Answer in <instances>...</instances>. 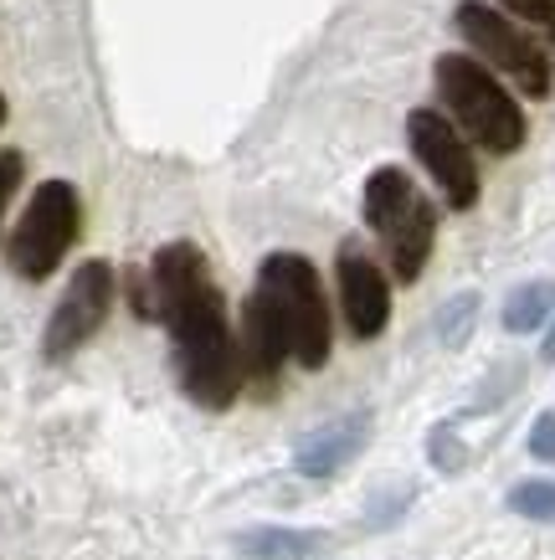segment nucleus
Wrapping results in <instances>:
<instances>
[{
  "mask_svg": "<svg viewBox=\"0 0 555 560\" xmlns=\"http://www.w3.org/2000/svg\"><path fill=\"white\" fill-rule=\"evenodd\" d=\"M432 83L463 139L488 154H514L524 144V108L473 51H442L432 62Z\"/></svg>",
  "mask_w": 555,
  "mask_h": 560,
  "instance_id": "nucleus-2",
  "label": "nucleus"
},
{
  "mask_svg": "<svg viewBox=\"0 0 555 560\" xmlns=\"http://www.w3.org/2000/svg\"><path fill=\"white\" fill-rule=\"evenodd\" d=\"M339 308H345V324H350L355 340H375L391 319L386 272L375 268L355 242L339 253Z\"/></svg>",
  "mask_w": 555,
  "mask_h": 560,
  "instance_id": "nucleus-9",
  "label": "nucleus"
},
{
  "mask_svg": "<svg viewBox=\"0 0 555 560\" xmlns=\"http://www.w3.org/2000/svg\"><path fill=\"white\" fill-rule=\"evenodd\" d=\"M509 21H524V26H535L540 42L555 51V0H494Z\"/></svg>",
  "mask_w": 555,
  "mask_h": 560,
  "instance_id": "nucleus-15",
  "label": "nucleus"
},
{
  "mask_svg": "<svg viewBox=\"0 0 555 560\" xmlns=\"http://www.w3.org/2000/svg\"><path fill=\"white\" fill-rule=\"evenodd\" d=\"M288 355H293V350H288L284 319L273 314V304L263 293H253V299L242 304V335H236V365H242V375H247L257 390H273Z\"/></svg>",
  "mask_w": 555,
  "mask_h": 560,
  "instance_id": "nucleus-10",
  "label": "nucleus"
},
{
  "mask_svg": "<svg viewBox=\"0 0 555 560\" xmlns=\"http://www.w3.org/2000/svg\"><path fill=\"white\" fill-rule=\"evenodd\" d=\"M509 510L524 514V520H545V525H555V483H545V478H524V483H514V489H509Z\"/></svg>",
  "mask_w": 555,
  "mask_h": 560,
  "instance_id": "nucleus-14",
  "label": "nucleus"
},
{
  "mask_svg": "<svg viewBox=\"0 0 555 560\" xmlns=\"http://www.w3.org/2000/svg\"><path fill=\"white\" fill-rule=\"evenodd\" d=\"M21 171H26V160L16 150H0V221H5V206H11V196L21 186Z\"/></svg>",
  "mask_w": 555,
  "mask_h": 560,
  "instance_id": "nucleus-17",
  "label": "nucleus"
},
{
  "mask_svg": "<svg viewBox=\"0 0 555 560\" xmlns=\"http://www.w3.org/2000/svg\"><path fill=\"white\" fill-rule=\"evenodd\" d=\"M366 221L370 232L386 242L391 253V272L402 283H417L427 257H432V242H438V211L432 201L412 186V175L396 171V165H381V171L366 180Z\"/></svg>",
  "mask_w": 555,
  "mask_h": 560,
  "instance_id": "nucleus-3",
  "label": "nucleus"
},
{
  "mask_svg": "<svg viewBox=\"0 0 555 560\" xmlns=\"http://www.w3.org/2000/svg\"><path fill=\"white\" fill-rule=\"evenodd\" d=\"M242 560H320L324 556V535L314 529H242L236 535Z\"/></svg>",
  "mask_w": 555,
  "mask_h": 560,
  "instance_id": "nucleus-12",
  "label": "nucleus"
},
{
  "mask_svg": "<svg viewBox=\"0 0 555 560\" xmlns=\"http://www.w3.org/2000/svg\"><path fill=\"white\" fill-rule=\"evenodd\" d=\"M530 453L545 463H555V411H545L535 427H530Z\"/></svg>",
  "mask_w": 555,
  "mask_h": 560,
  "instance_id": "nucleus-18",
  "label": "nucleus"
},
{
  "mask_svg": "<svg viewBox=\"0 0 555 560\" xmlns=\"http://www.w3.org/2000/svg\"><path fill=\"white\" fill-rule=\"evenodd\" d=\"M257 293L273 304V314L284 319L288 350L303 371H320L329 360V304H324L320 272L299 253H273L257 272Z\"/></svg>",
  "mask_w": 555,
  "mask_h": 560,
  "instance_id": "nucleus-4",
  "label": "nucleus"
},
{
  "mask_svg": "<svg viewBox=\"0 0 555 560\" xmlns=\"http://www.w3.org/2000/svg\"><path fill=\"white\" fill-rule=\"evenodd\" d=\"M473 314H478V299H473V293H458L453 304H448V308L438 314V335H442V345H463V340H469Z\"/></svg>",
  "mask_w": 555,
  "mask_h": 560,
  "instance_id": "nucleus-16",
  "label": "nucleus"
},
{
  "mask_svg": "<svg viewBox=\"0 0 555 560\" xmlns=\"http://www.w3.org/2000/svg\"><path fill=\"white\" fill-rule=\"evenodd\" d=\"M0 124H5V98H0Z\"/></svg>",
  "mask_w": 555,
  "mask_h": 560,
  "instance_id": "nucleus-20",
  "label": "nucleus"
},
{
  "mask_svg": "<svg viewBox=\"0 0 555 560\" xmlns=\"http://www.w3.org/2000/svg\"><path fill=\"white\" fill-rule=\"evenodd\" d=\"M406 139H412V154L421 160V171L438 180L442 201L453 211H469L478 201V165H473L469 139L458 135V124L438 108H412L406 114Z\"/></svg>",
  "mask_w": 555,
  "mask_h": 560,
  "instance_id": "nucleus-7",
  "label": "nucleus"
},
{
  "mask_svg": "<svg viewBox=\"0 0 555 560\" xmlns=\"http://www.w3.org/2000/svg\"><path fill=\"white\" fill-rule=\"evenodd\" d=\"M78 226H83V201H78V190L68 180H42L32 190V206L21 211L16 232L5 242V257H11V268L21 278H51V272L62 268V257L68 247L78 242Z\"/></svg>",
  "mask_w": 555,
  "mask_h": 560,
  "instance_id": "nucleus-6",
  "label": "nucleus"
},
{
  "mask_svg": "<svg viewBox=\"0 0 555 560\" xmlns=\"http://www.w3.org/2000/svg\"><path fill=\"white\" fill-rule=\"evenodd\" d=\"M366 438H370V411H350V417H335V422L314 427V432L299 442L293 463H299V474H309V478H329L366 447Z\"/></svg>",
  "mask_w": 555,
  "mask_h": 560,
  "instance_id": "nucleus-11",
  "label": "nucleus"
},
{
  "mask_svg": "<svg viewBox=\"0 0 555 560\" xmlns=\"http://www.w3.org/2000/svg\"><path fill=\"white\" fill-rule=\"evenodd\" d=\"M453 26H458V36L473 47V57H478L484 68L505 72L524 98H551L555 68H551V57H545V47L524 32L520 21H509L499 5L463 0V5H458V16H453Z\"/></svg>",
  "mask_w": 555,
  "mask_h": 560,
  "instance_id": "nucleus-5",
  "label": "nucleus"
},
{
  "mask_svg": "<svg viewBox=\"0 0 555 560\" xmlns=\"http://www.w3.org/2000/svg\"><path fill=\"white\" fill-rule=\"evenodd\" d=\"M154 304L160 319L170 324V340L181 355V381L190 401L221 411L236 401L242 386V365H236V340L227 324L217 283L206 272V257L190 242H170L154 253Z\"/></svg>",
  "mask_w": 555,
  "mask_h": 560,
  "instance_id": "nucleus-1",
  "label": "nucleus"
},
{
  "mask_svg": "<svg viewBox=\"0 0 555 560\" xmlns=\"http://www.w3.org/2000/svg\"><path fill=\"white\" fill-rule=\"evenodd\" d=\"M555 308V283H524V289L509 293V304H505V329L509 335H530V329H540L545 324V314Z\"/></svg>",
  "mask_w": 555,
  "mask_h": 560,
  "instance_id": "nucleus-13",
  "label": "nucleus"
},
{
  "mask_svg": "<svg viewBox=\"0 0 555 560\" xmlns=\"http://www.w3.org/2000/svg\"><path fill=\"white\" fill-rule=\"evenodd\" d=\"M108 308H114V268H108L103 257H93V262H83V268L72 272L62 304L51 308L47 360H62V355H72V350H83V345L103 329Z\"/></svg>",
  "mask_w": 555,
  "mask_h": 560,
  "instance_id": "nucleus-8",
  "label": "nucleus"
},
{
  "mask_svg": "<svg viewBox=\"0 0 555 560\" xmlns=\"http://www.w3.org/2000/svg\"><path fill=\"white\" fill-rule=\"evenodd\" d=\"M545 360H555V329H551V340H545Z\"/></svg>",
  "mask_w": 555,
  "mask_h": 560,
  "instance_id": "nucleus-19",
  "label": "nucleus"
}]
</instances>
